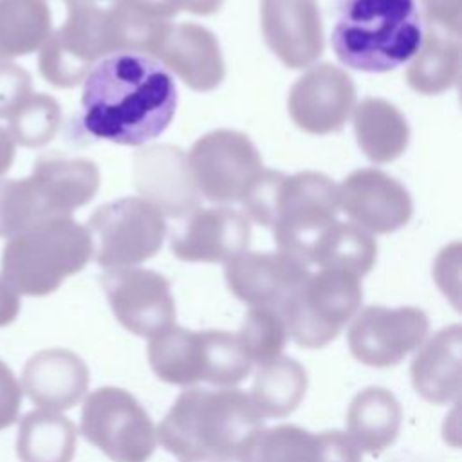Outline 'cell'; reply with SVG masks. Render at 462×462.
<instances>
[{"instance_id": "cell-1", "label": "cell", "mask_w": 462, "mask_h": 462, "mask_svg": "<svg viewBox=\"0 0 462 462\" xmlns=\"http://www.w3.org/2000/svg\"><path fill=\"white\" fill-rule=\"evenodd\" d=\"M83 81L81 125L96 139L139 146L159 137L175 116V81L148 54L105 56Z\"/></svg>"}, {"instance_id": "cell-2", "label": "cell", "mask_w": 462, "mask_h": 462, "mask_svg": "<svg viewBox=\"0 0 462 462\" xmlns=\"http://www.w3.org/2000/svg\"><path fill=\"white\" fill-rule=\"evenodd\" d=\"M67 20L40 47V74L54 87L79 85L105 56L141 52L150 22L123 0H65Z\"/></svg>"}, {"instance_id": "cell-3", "label": "cell", "mask_w": 462, "mask_h": 462, "mask_svg": "<svg viewBox=\"0 0 462 462\" xmlns=\"http://www.w3.org/2000/svg\"><path fill=\"white\" fill-rule=\"evenodd\" d=\"M263 417L249 393L227 388L189 386L179 393L157 428L161 446L179 457L235 458L260 431Z\"/></svg>"}, {"instance_id": "cell-4", "label": "cell", "mask_w": 462, "mask_h": 462, "mask_svg": "<svg viewBox=\"0 0 462 462\" xmlns=\"http://www.w3.org/2000/svg\"><path fill=\"white\" fill-rule=\"evenodd\" d=\"M240 202L247 220L269 227L278 249L307 265L316 244L337 222L339 209L337 186L318 171L262 170Z\"/></svg>"}, {"instance_id": "cell-5", "label": "cell", "mask_w": 462, "mask_h": 462, "mask_svg": "<svg viewBox=\"0 0 462 462\" xmlns=\"http://www.w3.org/2000/svg\"><path fill=\"white\" fill-rule=\"evenodd\" d=\"M422 32L415 0H339L330 43L343 65L388 72L415 56Z\"/></svg>"}, {"instance_id": "cell-6", "label": "cell", "mask_w": 462, "mask_h": 462, "mask_svg": "<svg viewBox=\"0 0 462 462\" xmlns=\"http://www.w3.org/2000/svg\"><path fill=\"white\" fill-rule=\"evenodd\" d=\"M94 254L90 233L72 217H52L16 233L4 245L2 278L25 296H47Z\"/></svg>"}, {"instance_id": "cell-7", "label": "cell", "mask_w": 462, "mask_h": 462, "mask_svg": "<svg viewBox=\"0 0 462 462\" xmlns=\"http://www.w3.org/2000/svg\"><path fill=\"white\" fill-rule=\"evenodd\" d=\"M97 188L99 170L88 159H38L31 177L0 180V236L11 238L52 217H70Z\"/></svg>"}, {"instance_id": "cell-8", "label": "cell", "mask_w": 462, "mask_h": 462, "mask_svg": "<svg viewBox=\"0 0 462 462\" xmlns=\"http://www.w3.org/2000/svg\"><path fill=\"white\" fill-rule=\"evenodd\" d=\"M148 363L157 379L175 386L209 383L227 388L242 383L253 363L236 334L189 330L171 325L148 341Z\"/></svg>"}, {"instance_id": "cell-9", "label": "cell", "mask_w": 462, "mask_h": 462, "mask_svg": "<svg viewBox=\"0 0 462 462\" xmlns=\"http://www.w3.org/2000/svg\"><path fill=\"white\" fill-rule=\"evenodd\" d=\"M363 301L359 278L339 269L309 273L276 309L289 337L303 348H323L356 316Z\"/></svg>"}, {"instance_id": "cell-10", "label": "cell", "mask_w": 462, "mask_h": 462, "mask_svg": "<svg viewBox=\"0 0 462 462\" xmlns=\"http://www.w3.org/2000/svg\"><path fill=\"white\" fill-rule=\"evenodd\" d=\"M79 431L112 462H148L159 442L148 411L119 386H103L87 395Z\"/></svg>"}, {"instance_id": "cell-11", "label": "cell", "mask_w": 462, "mask_h": 462, "mask_svg": "<svg viewBox=\"0 0 462 462\" xmlns=\"http://www.w3.org/2000/svg\"><path fill=\"white\" fill-rule=\"evenodd\" d=\"M94 258L105 269L134 267L152 258L166 235L164 215L141 197L99 206L88 218Z\"/></svg>"}, {"instance_id": "cell-12", "label": "cell", "mask_w": 462, "mask_h": 462, "mask_svg": "<svg viewBox=\"0 0 462 462\" xmlns=\"http://www.w3.org/2000/svg\"><path fill=\"white\" fill-rule=\"evenodd\" d=\"M188 166L197 191L213 202L242 200L263 170L256 146L236 130L202 135L189 150Z\"/></svg>"}, {"instance_id": "cell-13", "label": "cell", "mask_w": 462, "mask_h": 462, "mask_svg": "<svg viewBox=\"0 0 462 462\" xmlns=\"http://www.w3.org/2000/svg\"><path fill=\"white\" fill-rule=\"evenodd\" d=\"M430 321L419 307H365L350 323L346 341L350 354L363 365L388 368L419 348L428 336Z\"/></svg>"}, {"instance_id": "cell-14", "label": "cell", "mask_w": 462, "mask_h": 462, "mask_svg": "<svg viewBox=\"0 0 462 462\" xmlns=\"http://www.w3.org/2000/svg\"><path fill=\"white\" fill-rule=\"evenodd\" d=\"M116 319L139 337H152L175 325V300L168 280L150 269H106L101 276Z\"/></svg>"}, {"instance_id": "cell-15", "label": "cell", "mask_w": 462, "mask_h": 462, "mask_svg": "<svg viewBox=\"0 0 462 462\" xmlns=\"http://www.w3.org/2000/svg\"><path fill=\"white\" fill-rule=\"evenodd\" d=\"M287 106L301 130L325 135L339 130L350 117L356 106V87L343 69L321 63L296 79Z\"/></svg>"}, {"instance_id": "cell-16", "label": "cell", "mask_w": 462, "mask_h": 462, "mask_svg": "<svg viewBox=\"0 0 462 462\" xmlns=\"http://www.w3.org/2000/svg\"><path fill=\"white\" fill-rule=\"evenodd\" d=\"M339 208L368 233H393L406 226L413 213L408 189L375 168L352 171L339 186Z\"/></svg>"}, {"instance_id": "cell-17", "label": "cell", "mask_w": 462, "mask_h": 462, "mask_svg": "<svg viewBox=\"0 0 462 462\" xmlns=\"http://www.w3.org/2000/svg\"><path fill=\"white\" fill-rule=\"evenodd\" d=\"M307 274V263L283 251H244L224 267L227 289L249 307L278 309Z\"/></svg>"}, {"instance_id": "cell-18", "label": "cell", "mask_w": 462, "mask_h": 462, "mask_svg": "<svg viewBox=\"0 0 462 462\" xmlns=\"http://www.w3.org/2000/svg\"><path fill=\"white\" fill-rule=\"evenodd\" d=\"M260 16L263 38L283 65L309 67L323 54L316 0H262Z\"/></svg>"}, {"instance_id": "cell-19", "label": "cell", "mask_w": 462, "mask_h": 462, "mask_svg": "<svg viewBox=\"0 0 462 462\" xmlns=\"http://www.w3.org/2000/svg\"><path fill=\"white\" fill-rule=\"evenodd\" d=\"M134 180L141 199L162 215L184 217L199 208V191L189 173L188 155L177 146H148L134 155Z\"/></svg>"}, {"instance_id": "cell-20", "label": "cell", "mask_w": 462, "mask_h": 462, "mask_svg": "<svg viewBox=\"0 0 462 462\" xmlns=\"http://www.w3.org/2000/svg\"><path fill=\"white\" fill-rule=\"evenodd\" d=\"M251 242V226L244 213L231 208H197L171 236V253L184 262H227Z\"/></svg>"}, {"instance_id": "cell-21", "label": "cell", "mask_w": 462, "mask_h": 462, "mask_svg": "<svg viewBox=\"0 0 462 462\" xmlns=\"http://www.w3.org/2000/svg\"><path fill=\"white\" fill-rule=\"evenodd\" d=\"M153 58L197 92L217 88L226 74L217 38L206 27L191 22L170 23Z\"/></svg>"}, {"instance_id": "cell-22", "label": "cell", "mask_w": 462, "mask_h": 462, "mask_svg": "<svg viewBox=\"0 0 462 462\" xmlns=\"http://www.w3.org/2000/svg\"><path fill=\"white\" fill-rule=\"evenodd\" d=\"M88 366L72 350L45 348L31 356L22 372L27 397L40 408L61 411L74 408L87 393Z\"/></svg>"}, {"instance_id": "cell-23", "label": "cell", "mask_w": 462, "mask_h": 462, "mask_svg": "<svg viewBox=\"0 0 462 462\" xmlns=\"http://www.w3.org/2000/svg\"><path fill=\"white\" fill-rule=\"evenodd\" d=\"M410 375L424 401L439 406L457 402L462 381V327L448 325L422 343L411 361Z\"/></svg>"}, {"instance_id": "cell-24", "label": "cell", "mask_w": 462, "mask_h": 462, "mask_svg": "<svg viewBox=\"0 0 462 462\" xmlns=\"http://www.w3.org/2000/svg\"><path fill=\"white\" fill-rule=\"evenodd\" d=\"M402 408L383 386H368L354 395L346 410V433L361 451L372 455L390 448L401 430Z\"/></svg>"}, {"instance_id": "cell-25", "label": "cell", "mask_w": 462, "mask_h": 462, "mask_svg": "<svg viewBox=\"0 0 462 462\" xmlns=\"http://www.w3.org/2000/svg\"><path fill=\"white\" fill-rule=\"evenodd\" d=\"M460 74V32L430 22L415 60L406 70L408 85L426 96L451 88Z\"/></svg>"}, {"instance_id": "cell-26", "label": "cell", "mask_w": 462, "mask_h": 462, "mask_svg": "<svg viewBox=\"0 0 462 462\" xmlns=\"http://www.w3.org/2000/svg\"><path fill=\"white\" fill-rule=\"evenodd\" d=\"M354 130L359 148L374 162L397 159L410 139L404 116L381 97H366L354 106Z\"/></svg>"}, {"instance_id": "cell-27", "label": "cell", "mask_w": 462, "mask_h": 462, "mask_svg": "<svg viewBox=\"0 0 462 462\" xmlns=\"http://www.w3.org/2000/svg\"><path fill=\"white\" fill-rule=\"evenodd\" d=\"M307 386L303 365L294 357L278 356L260 365L249 397L263 419H282L300 406Z\"/></svg>"}, {"instance_id": "cell-28", "label": "cell", "mask_w": 462, "mask_h": 462, "mask_svg": "<svg viewBox=\"0 0 462 462\" xmlns=\"http://www.w3.org/2000/svg\"><path fill=\"white\" fill-rule=\"evenodd\" d=\"M78 431L74 422L51 410H34L22 417L16 437L20 462H72Z\"/></svg>"}, {"instance_id": "cell-29", "label": "cell", "mask_w": 462, "mask_h": 462, "mask_svg": "<svg viewBox=\"0 0 462 462\" xmlns=\"http://www.w3.org/2000/svg\"><path fill=\"white\" fill-rule=\"evenodd\" d=\"M52 31L45 0H0V60L38 51Z\"/></svg>"}, {"instance_id": "cell-30", "label": "cell", "mask_w": 462, "mask_h": 462, "mask_svg": "<svg viewBox=\"0 0 462 462\" xmlns=\"http://www.w3.org/2000/svg\"><path fill=\"white\" fill-rule=\"evenodd\" d=\"M377 258V244L354 222H334L316 244L309 263L321 269L346 271L357 278L370 273Z\"/></svg>"}, {"instance_id": "cell-31", "label": "cell", "mask_w": 462, "mask_h": 462, "mask_svg": "<svg viewBox=\"0 0 462 462\" xmlns=\"http://www.w3.org/2000/svg\"><path fill=\"white\" fill-rule=\"evenodd\" d=\"M236 462H319L318 433L294 424L262 428L245 442Z\"/></svg>"}, {"instance_id": "cell-32", "label": "cell", "mask_w": 462, "mask_h": 462, "mask_svg": "<svg viewBox=\"0 0 462 462\" xmlns=\"http://www.w3.org/2000/svg\"><path fill=\"white\" fill-rule=\"evenodd\" d=\"M61 110L49 94H31L11 116L9 135L22 146L36 148L47 144L58 132Z\"/></svg>"}, {"instance_id": "cell-33", "label": "cell", "mask_w": 462, "mask_h": 462, "mask_svg": "<svg viewBox=\"0 0 462 462\" xmlns=\"http://www.w3.org/2000/svg\"><path fill=\"white\" fill-rule=\"evenodd\" d=\"M236 336L251 363L258 365L282 356L289 337L280 312L273 307H251Z\"/></svg>"}, {"instance_id": "cell-34", "label": "cell", "mask_w": 462, "mask_h": 462, "mask_svg": "<svg viewBox=\"0 0 462 462\" xmlns=\"http://www.w3.org/2000/svg\"><path fill=\"white\" fill-rule=\"evenodd\" d=\"M32 94V81L25 69L0 61V119L9 117Z\"/></svg>"}, {"instance_id": "cell-35", "label": "cell", "mask_w": 462, "mask_h": 462, "mask_svg": "<svg viewBox=\"0 0 462 462\" xmlns=\"http://www.w3.org/2000/svg\"><path fill=\"white\" fill-rule=\"evenodd\" d=\"M319 462H361V449L348 437L346 431H321L318 433Z\"/></svg>"}, {"instance_id": "cell-36", "label": "cell", "mask_w": 462, "mask_h": 462, "mask_svg": "<svg viewBox=\"0 0 462 462\" xmlns=\"http://www.w3.org/2000/svg\"><path fill=\"white\" fill-rule=\"evenodd\" d=\"M22 404V386L13 370L0 359V430L13 426Z\"/></svg>"}, {"instance_id": "cell-37", "label": "cell", "mask_w": 462, "mask_h": 462, "mask_svg": "<svg viewBox=\"0 0 462 462\" xmlns=\"http://www.w3.org/2000/svg\"><path fill=\"white\" fill-rule=\"evenodd\" d=\"M430 22L460 32V0H420Z\"/></svg>"}, {"instance_id": "cell-38", "label": "cell", "mask_w": 462, "mask_h": 462, "mask_svg": "<svg viewBox=\"0 0 462 462\" xmlns=\"http://www.w3.org/2000/svg\"><path fill=\"white\" fill-rule=\"evenodd\" d=\"M128 7L157 22H168L182 11V0H123Z\"/></svg>"}, {"instance_id": "cell-39", "label": "cell", "mask_w": 462, "mask_h": 462, "mask_svg": "<svg viewBox=\"0 0 462 462\" xmlns=\"http://www.w3.org/2000/svg\"><path fill=\"white\" fill-rule=\"evenodd\" d=\"M20 314L18 292L0 276V327H7Z\"/></svg>"}, {"instance_id": "cell-40", "label": "cell", "mask_w": 462, "mask_h": 462, "mask_svg": "<svg viewBox=\"0 0 462 462\" xmlns=\"http://www.w3.org/2000/svg\"><path fill=\"white\" fill-rule=\"evenodd\" d=\"M14 159V141L11 139L9 132L0 126V175H4Z\"/></svg>"}, {"instance_id": "cell-41", "label": "cell", "mask_w": 462, "mask_h": 462, "mask_svg": "<svg viewBox=\"0 0 462 462\" xmlns=\"http://www.w3.org/2000/svg\"><path fill=\"white\" fill-rule=\"evenodd\" d=\"M224 0H182V11L193 14H213L222 7Z\"/></svg>"}, {"instance_id": "cell-42", "label": "cell", "mask_w": 462, "mask_h": 462, "mask_svg": "<svg viewBox=\"0 0 462 462\" xmlns=\"http://www.w3.org/2000/svg\"><path fill=\"white\" fill-rule=\"evenodd\" d=\"M180 462H236L235 458H191V460H180Z\"/></svg>"}]
</instances>
